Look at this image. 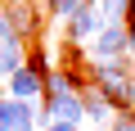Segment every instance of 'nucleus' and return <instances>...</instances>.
<instances>
[{
    "label": "nucleus",
    "mask_w": 135,
    "mask_h": 131,
    "mask_svg": "<svg viewBox=\"0 0 135 131\" xmlns=\"http://www.w3.org/2000/svg\"><path fill=\"white\" fill-rule=\"evenodd\" d=\"M95 91L113 104V109H135V86L126 77V63L122 59H108V63H95Z\"/></svg>",
    "instance_id": "nucleus-1"
},
{
    "label": "nucleus",
    "mask_w": 135,
    "mask_h": 131,
    "mask_svg": "<svg viewBox=\"0 0 135 131\" xmlns=\"http://www.w3.org/2000/svg\"><path fill=\"white\" fill-rule=\"evenodd\" d=\"M95 45H90V59L95 63H108V59H122L126 50H131V36H126V23H108V27H99L95 36H90Z\"/></svg>",
    "instance_id": "nucleus-2"
},
{
    "label": "nucleus",
    "mask_w": 135,
    "mask_h": 131,
    "mask_svg": "<svg viewBox=\"0 0 135 131\" xmlns=\"http://www.w3.org/2000/svg\"><path fill=\"white\" fill-rule=\"evenodd\" d=\"M81 118H86L81 91H59V95H45V113H41V122H72V127H81Z\"/></svg>",
    "instance_id": "nucleus-3"
},
{
    "label": "nucleus",
    "mask_w": 135,
    "mask_h": 131,
    "mask_svg": "<svg viewBox=\"0 0 135 131\" xmlns=\"http://www.w3.org/2000/svg\"><path fill=\"white\" fill-rule=\"evenodd\" d=\"M0 18H5V23L14 27V36H18V41H23V36H36V32H41V14H36V5H32V0H9Z\"/></svg>",
    "instance_id": "nucleus-4"
},
{
    "label": "nucleus",
    "mask_w": 135,
    "mask_h": 131,
    "mask_svg": "<svg viewBox=\"0 0 135 131\" xmlns=\"http://www.w3.org/2000/svg\"><path fill=\"white\" fill-rule=\"evenodd\" d=\"M36 95H45V73L36 63H23L9 77V100H36Z\"/></svg>",
    "instance_id": "nucleus-5"
},
{
    "label": "nucleus",
    "mask_w": 135,
    "mask_h": 131,
    "mask_svg": "<svg viewBox=\"0 0 135 131\" xmlns=\"http://www.w3.org/2000/svg\"><path fill=\"white\" fill-rule=\"evenodd\" d=\"M63 27H68V41H90V36L104 27V23H99V14H95V0H86L72 18H63Z\"/></svg>",
    "instance_id": "nucleus-6"
},
{
    "label": "nucleus",
    "mask_w": 135,
    "mask_h": 131,
    "mask_svg": "<svg viewBox=\"0 0 135 131\" xmlns=\"http://www.w3.org/2000/svg\"><path fill=\"white\" fill-rule=\"evenodd\" d=\"M81 104H86V118H90V122H99L104 131L117 122V109H113V104H108V100H104L95 86H90V91H81Z\"/></svg>",
    "instance_id": "nucleus-7"
},
{
    "label": "nucleus",
    "mask_w": 135,
    "mask_h": 131,
    "mask_svg": "<svg viewBox=\"0 0 135 131\" xmlns=\"http://www.w3.org/2000/svg\"><path fill=\"white\" fill-rule=\"evenodd\" d=\"M23 41L18 36H0V77H14L18 68H23Z\"/></svg>",
    "instance_id": "nucleus-8"
},
{
    "label": "nucleus",
    "mask_w": 135,
    "mask_h": 131,
    "mask_svg": "<svg viewBox=\"0 0 135 131\" xmlns=\"http://www.w3.org/2000/svg\"><path fill=\"white\" fill-rule=\"evenodd\" d=\"M81 5H86V0H45V9H50L54 18H72Z\"/></svg>",
    "instance_id": "nucleus-9"
},
{
    "label": "nucleus",
    "mask_w": 135,
    "mask_h": 131,
    "mask_svg": "<svg viewBox=\"0 0 135 131\" xmlns=\"http://www.w3.org/2000/svg\"><path fill=\"white\" fill-rule=\"evenodd\" d=\"M108 131H135V109H126V113H122V118H117Z\"/></svg>",
    "instance_id": "nucleus-10"
},
{
    "label": "nucleus",
    "mask_w": 135,
    "mask_h": 131,
    "mask_svg": "<svg viewBox=\"0 0 135 131\" xmlns=\"http://www.w3.org/2000/svg\"><path fill=\"white\" fill-rule=\"evenodd\" d=\"M126 36H131V54H135V0L126 5Z\"/></svg>",
    "instance_id": "nucleus-11"
},
{
    "label": "nucleus",
    "mask_w": 135,
    "mask_h": 131,
    "mask_svg": "<svg viewBox=\"0 0 135 131\" xmlns=\"http://www.w3.org/2000/svg\"><path fill=\"white\" fill-rule=\"evenodd\" d=\"M45 131H81V127H72V122H50Z\"/></svg>",
    "instance_id": "nucleus-12"
},
{
    "label": "nucleus",
    "mask_w": 135,
    "mask_h": 131,
    "mask_svg": "<svg viewBox=\"0 0 135 131\" xmlns=\"http://www.w3.org/2000/svg\"><path fill=\"white\" fill-rule=\"evenodd\" d=\"M122 5H131V0H122Z\"/></svg>",
    "instance_id": "nucleus-13"
},
{
    "label": "nucleus",
    "mask_w": 135,
    "mask_h": 131,
    "mask_svg": "<svg viewBox=\"0 0 135 131\" xmlns=\"http://www.w3.org/2000/svg\"><path fill=\"white\" fill-rule=\"evenodd\" d=\"M23 131H32V127H23Z\"/></svg>",
    "instance_id": "nucleus-14"
}]
</instances>
